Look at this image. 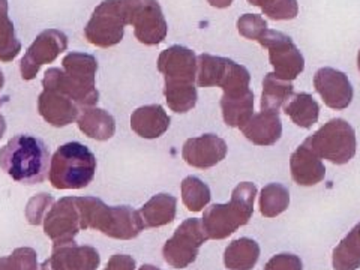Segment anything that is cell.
Here are the masks:
<instances>
[{
  "label": "cell",
  "instance_id": "obj_1",
  "mask_svg": "<svg viewBox=\"0 0 360 270\" xmlns=\"http://www.w3.org/2000/svg\"><path fill=\"white\" fill-rule=\"evenodd\" d=\"M50 161L47 146L32 135H15L0 149L2 170L22 185L42 184L49 176Z\"/></svg>",
  "mask_w": 360,
  "mask_h": 270
},
{
  "label": "cell",
  "instance_id": "obj_2",
  "mask_svg": "<svg viewBox=\"0 0 360 270\" xmlns=\"http://www.w3.org/2000/svg\"><path fill=\"white\" fill-rule=\"evenodd\" d=\"M82 230H98L111 239L131 240L146 229L139 210L129 206L110 207L96 197H78Z\"/></svg>",
  "mask_w": 360,
  "mask_h": 270
},
{
  "label": "cell",
  "instance_id": "obj_3",
  "mask_svg": "<svg viewBox=\"0 0 360 270\" xmlns=\"http://www.w3.org/2000/svg\"><path fill=\"white\" fill-rule=\"evenodd\" d=\"M257 186L251 182H242L234 188L227 205H212L202 212V230L207 239L222 240L250 222L254 213Z\"/></svg>",
  "mask_w": 360,
  "mask_h": 270
},
{
  "label": "cell",
  "instance_id": "obj_4",
  "mask_svg": "<svg viewBox=\"0 0 360 270\" xmlns=\"http://www.w3.org/2000/svg\"><path fill=\"white\" fill-rule=\"evenodd\" d=\"M96 173V158L82 143H66L50 161V182L56 189H83Z\"/></svg>",
  "mask_w": 360,
  "mask_h": 270
},
{
  "label": "cell",
  "instance_id": "obj_5",
  "mask_svg": "<svg viewBox=\"0 0 360 270\" xmlns=\"http://www.w3.org/2000/svg\"><path fill=\"white\" fill-rule=\"evenodd\" d=\"M307 140L321 160H328L336 165L350 162L356 155V132L344 119L329 120Z\"/></svg>",
  "mask_w": 360,
  "mask_h": 270
},
{
  "label": "cell",
  "instance_id": "obj_6",
  "mask_svg": "<svg viewBox=\"0 0 360 270\" xmlns=\"http://www.w3.org/2000/svg\"><path fill=\"white\" fill-rule=\"evenodd\" d=\"M127 26L144 45H158L167 38L168 26L158 0H122Z\"/></svg>",
  "mask_w": 360,
  "mask_h": 270
},
{
  "label": "cell",
  "instance_id": "obj_7",
  "mask_svg": "<svg viewBox=\"0 0 360 270\" xmlns=\"http://www.w3.org/2000/svg\"><path fill=\"white\" fill-rule=\"evenodd\" d=\"M127 18L122 0H104L101 2L84 27L86 39L99 49H110L117 45L125 35Z\"/></svg>",
  "mask_w": 360,
  "mask_h": 270
},
{
  "label": "cell",
  "instance_id": "obj_8",
  "mask_svg": "<svg viewBox=\"0 0 360 270\" xmlns=\"http://www.w3.org/2000/svg\"><path fill=\"white\" fill-rule=\"evenodd\" d=\"M257 42L269 50V60L274 66V74L281 80H296L305 70V58L285 33L267 29Z\"/></svg>",
  "mask_w": 360,
  "mask_h": 270
},
{
  "label": "cell",
  "instance_id": "obj_9",
  "mask_svg": "<svg viewBox=\"0 0 360 270\" xmlns=\"http://www.w3.org/2000/svg\"><path fill=\"white\" fill-rule=\"evenodd\" d=\"M207 240L200 219L191 218L179 225L174 234L162 248L164 260L174 269H185L193 264L201 245Z\"/></svg>",
  "mask_w": 360,
  "mask_h": 270
},
{
  "label": "cell",
  "instance_id": "obj_10",
  "mask_svg": "<svg viewBox=\"0 0 360 270\" xmlns=\"http://www.w3.org/2000/svg\"><path fill=\"white\" fill-rule=\"evenodd\" d=\"M66 50L68 37L63 32L58 29H47L41 32L20 62L22 80L30 82L33 78H37L41 66L53 63Z\"/></svg>",
  "mask_w": 360,
  "mask_h": 270
},
{
  "label": "cell",
  "instance_id": "obj_11",
  "mask_svg": "<svg viewBox=\"0 0 360 270\" xmlns=\"http://www.w3.org/2000/svg\"><path fill=\"white\" fill-rule=\"evenodd\" d=\"M82 231V217L78 209V197H63L47 212L44 218V233L53 245L72 242Z\"/></svg>",
  "mask_w": 360,
  "mask_h": 270
},
{
  "label": "cell",
  "instance_id": "obj_12",
  "mask_svg": "<svg viewBox=\"0 0 360 270\" xmlns=\"http://www.w3.org/2000/svg\"><path fill=\"white\" fill-rule=\"evenodd\" d=\"M165 84H197V56L182 45H172L158 58Z\"/></svg>",
  "mask_w": 360,
  "mask_h": 270
},
{
  "label": "cell",
  "instance_id": "obj_13",
  "mask_svg": "<svg viewBox=\"0 0 360 270\" xmlns=\"http://www.w3.org/2000/svg\"><path fill=\"white\" fill-rule=\"evenodd\" d=\"M101 255L94 246H78L75 240L53 245V254L41 270H98Z\"/></svg>",
  "mask_w": 360,
  "mask_h": 270
},
{
  "label": "cell",
  "instance_id": "obj_14",
  "mask_svg": "<svg viewBox=\"0 0 360 270\" xmlns=\"http://www.w3.org/2000/svg\"><path fill=\"white\" fill-rule=\"evenodd\" d=\"M314 87L324 104L333 110H344L352 104L354 89L345 72L335 68H321L314 75Z\"/></svg>",
  "mask_w": 360,
  "mask_h": 270
},
{
  "label": "cell",
  "instance_id": "obj_15",
  "mask_svg": "<svg viewBox=\"0 0 360 270\" xmlns=\"http://www.w3.org/2000/svg\"><path fill=\"white\" fill-rule=\"evenodd\" d=\"M227 152L229 148L225 140L215 134H205L197 139H188L184 144L182 156L188 165L207 170L225 160Z\"/></svg>",
  "mask_w": 360,
  "mask_h": 270
},
{
  "label": "cell",
  "instance_id": "obj_16",
  "mask_svg": "<svg viewBox=\"0 0 360 270\" xmlns=\"http://www.w3.org/2000/svg\"><path fill=\"white\" fill-rule=\"evenodd\" d=\"M42 87L65 95L66 98L74 101L82 110L95 107L99 101V92L96 87L80 84L63 70H60V68H50V70L45 71L42 78Z\"/></svg>",
  "mask_w": 360,
  "mask_h": 270
},
{
  "label": "cell",
  "instance_id": "obj_17",
  "mask_svg": "<svg viewBox=\"0 0 360 270\" xmlns=\"http://www.w3.org/2000/svg\"><path fill=\"white\" fill-rule=\"evenodd\" d=\"M38 111L49 125L63 128L78 119L82 108L65 95L44 89L38 98Z\"/></svg>",
  "mask_w": 360,
  "mask_h": 270
},
{
  "label": "cell",
  "instance_id": "obj_18",
  "mask_svg": "<svg viewBox=\"0 0 360 270\" xmlns=\"http://www.w3.org/2000/svg\"><path fill=\"white\" fill-rule=\"evenodd\" d=\"M290 172L295 184L300 186H314L326 177V167L321 158L311 149L308 140L303 141L290 156Z\"/></svg>",
  "mask_w": 360,
  "mask_h": 270
},
{
  "label": "cell",
  "instance_id": "obj_19",
  "mask_svg": "<svg viewBox=\"0 0 360 270\" xmlns=\"http://www.w3.org/2000/svg\"><path fill=\"white\" fill-rule=\"evenodd\" d=\"M239 129L245 139L255 146H274L283 137V122L279 119V112L262 111L252 115Z\"/></svg>",
  "mask_w": 360,
  "mask_h": 270
},
{
  "label": "cell",
  "instance_id": "obj_20",
  "mask_svg": "<svg viewBox=\"0 0 360 270\" xmlns=\"http://www.w3.org/2000/svg\"><path fill=\"white\" fill-rule=\"evenodd\" d=\"M172 119L160 104L144 105L135 110L131 116V128L141 139H160L170 128Z\"/></svg>",
  "mask_w": 360,
  "mask_h": 270
},
{
  "label": "cell",
  "instance_id": "obj_21",
  "mask_svg": "<svg viewBox=\"0 0 360 270\" xmlns=\"http://www.w3.org/2000/svg\"><path fill=\"white\" fill-rule=\"evenodd\" d=\"M77 123L84 135L98 141H107L116 132L115 117L108 111L98 107L83 108L77 119Z\"/></svg>",
  "mask_w": 360,
  "mask_h": 270
},
{
  "label": "cell",
  "instance_id": "obj_22",
  "mask_svg": "<svg viewBox=\"0 0 360 270\" xmlns=\"http://www.w3.org/2000/svg\"><path fill=\"white\" fill-rule=\"evenodd\" d=\"M234 60L202 53L197 58V87H222Z\"/></svg>",
  "mask_w": 360,
  "mask_h": 270
},
{
  "label": "cell",
  "instance_id": "obj_23",
  "mask_svg": "<svg viewBox=\"0 0 360 270\" xmlns=\"http://www.w3.org/2000/svg\"><path fill=\"white\" fill-rule=\"evenodd\" d=\"M176 213L177 200L170 194L153 195L140 210L144 227L148 229H158L168 225L174 221Z\"/></svg>",
  "mask_w": 360,
  "mask_h": 270
},
{
  "label": "cell",
  "instance_id": "obj_24",
  "mask_svg": "<svg viewBox=\"0 0 360 270\" xmlns=\"http://www.w3.org/2000/svg\"><path fill=\"white\" fill-rule=\"evenodd\" d=\"M254 94L250 89L242 95H222V119L231 128H240L254 115Z\"/></svg>",
  "mask_w": 360,
  "mask_h": 270
},
{
  "label": "cell",
  "instance_id": "obj_25",
  "mask_svg": "<svg viewBox=\"0 0 360 270\" xmlns=\"http://www.w3.org/2000/svg\"><path fill=\"white\" fill-rule=\"evenodd\" d=\"M260 258V246L252 239L240 238L231 242L224 252V264L229 270H252Z\"/></svg>",
  "mask_w": 360,
  "mask_h": 270
},
{
  "label": "cell",
  "instance_id": "obj_26",
  "mask_svg": "<svg viewBox=\"0 0 360 270\" xmlns=\"http://www.w3.org/2000/svg\"><path fill=\"white\" fill-rule=\"evenodd\" d=\"M284 112L297 127L309 129L320 117V105L311 94H295L288 104L284 105Z\"/></svg>",
  "mask_w": 360,
  "mask_h": 270
},
{
  "label": "cell",
  "instance_id": "obj_27",
  "mask_svg": "<svg viewBox=\"0 0 360 270\" xmlns=\"http://www.w3.org/2000/svg\"><path fill=\"white\" fill-rule=\"evenodd\" d=\"M62 70L78 83L90 87L96 86L95 78L98 71V60L92 54L77 51L66 54L62 60Z\"/></svg>",
  "mask_w": 360,
  "mask_h": 270
},
{
  "label": "cell",
  "instance_id": "obj_28",
  "mask_svg": "<svg viewBox=\"0 0 360 270\" xmlns=\"http://www.w3.org/2000/svg\"><path fill=\"white\" fill-rule=\"evenodd\" d=\"M295 95L291 82L281 80L275 77L274 72L266 74L263 80V94H262V111L279 112L287 101Z\"/></svg>",
  "mask_w": 360,
  "mask_h": 270
},
{
  "label": "cell",
  "instance_id": "obj_29",
  "mask_svg": "<svg viewBox=\"0 0 360 270\" xmlns=\"http://www.w3.org/2000/svg\"><path fill=\"white\" fill-rule=\"evenodd\" d=\"M335 270H357L360 267V222L333 250Z\"/></svg>",
  "mask_w": 360,
  "mask_h": 270
},
{
  "label": "cell",
  "instance_id": "obj_30",
  "mask_svg": "<svg viewBox=\"0 0 360 270\" xmlns=\"http://www.w3.org/2000/svg\"><path fill=\"white\" fill-rule=\"evenodd\" d=\"M164 96L167 105L177 115H184L197 105V84H165Z\"/></svg>",
  "mask_w": 360,
  "mask_h": 270
},
{
  "label": "cell",
  "instance_id": "obj_31",
  "mask_svg": "<svg viewBox=\"0 0 360 270\" xmlns=\"http://www.w3.org/2000/svg\"><path fill=\"white\" fill-rule=\"evenodd\" d=\"M290 206V193L284 185L270 184L260 193V212L266 218H276Z\"/></svg>",
  "mask_w": 360,
  "mask_h": 270
},
{
  "label": "cell",
  "instance_id": "obj_32",
  "mask_svg": "<svg viewBox=\"0 0 360 270\" xmlns=\"http://www.w3.org/2000/svg\"><path fill=\"white\" fill-rule=\"evenodd\" d=\"M212 194L209 186L195 176H188L182 182L184 205L191 212H200L210 202Z\"/></svg>",
  "mask_w": 360,
  "mask_h": 270
},
{
  "label": "cell",
  "instance_id": "obj_33",
  "mask_svg": "<svg viewBox=\"0 0 360 270\" xmlns=\"http://www.w3.org/2000/svg\"><path fill=\"white\" fill-rule=\"evenodd\" d=\"M21 51V42L15 35L14 22L8 15L0 17V62H13Z\"/></svg>",
  "mask_w": 360,
  "mask_h": 270
},
{
  "label": "cell",
  "instance_id": "obj_34",
  "mask_svg": "<svg viewBox=\"0 0 360 270\" xmlns=\"http://www.w3.org/2000/svg\"><path fill=\"white\" fill-rule=\"evenodd\" d=\"M38 254L33 248H17L13 254L0 258V270H38Z\"/></svg>",
  "mask_w": 360,
  "mask_h": 270
},
{
  "label": "cell",
  "instance_id": "obj_35",
  "mask_svg": "<svg viewBox=\"0 0 360 270\" xmlns=\"http://www.w3.org/2000/svg\"><path fill=\"white\" fill-rule=\"evenodd\" d=\"M267 29V21L258 14H245L238 20V30L246 39L258 41Z\"/></svg>",
  "mask_w": 360,
  "mask_h": 270
},
{
  "label": "cell",
  "instance_id": "obj_36",
  "mask_svg": "<svg viewBox=\"0 0 360 270\" xmlns=\"http://www.w3.org/2000/svg\"><path fill=\"white\" fill-rule=\"evenodd\" d=\"M54 205V198L49 194H38L29 200L26 206V219L30 225H39L44 222L45 215Z\"/></svg>",
  "mask_w": 360,
  "mask_h": 270
},
{
  "label": "cell",
  "instance_id": "obj_37",
  "mask_svg": "<svg viewBox=\"0 0 360 270\" xmlns=\"http://www.w3.org/2000/svg\"><path fill=\"white\" fill-rule=\"evenodd\" d=\"M263 14L274 21L295 20L299 14L297 0H276L275 4L262 8Z\"/></svg>",
  "mask_w": 360,
  "mask_h": 270
},
{
  "label": "cell",
  "instance_id": "obj_38",
  "mask_svg": "<svg viewBox=\"0 0 360 270\" xmlns=\"http://www.w3.org/2000/svg\"><path fill=\"white\" fill-rule=\"evenodd\" d=\"M264 270H303V263L295 254H278L266 263Z\"/></svg>",
  "mask_w": 360,
  "mask_h": 270
},
{
  "label": "cell",
  "instance_id": "obj_39",
  "mask_svg": "<svg viewBox=\"0 0 360 270\" xmlns=\"http://www.w3.org/2000/svg\"><path fill=\"white\" fill-rule=\"evenodd\" d=\"M104 270H135V260L127 254H115Z\"/></svg>",
  "mask_w": 360,
  "mask_h": 270
},
{
  "label": "cell",
  "instance_id": "obj_40",
  "mask_svg": "<svg viewBox=\"0 0 360 270\" xmlns=\"http://www.w3.org/2000/svg\"><path fill=\"white\" fill-rule=\"evenodd\" d=\"M207 2L213 6V8H218V9H225L231 6V4L234 0H207Z\"/></svg>",
  "mask_w": 360,
  "mask_h": 270
},
{
  "label": "cell",
  "instance_id": "obj_41",
  "mask_svg": "<svg viewBox=\"0 0 360 270\" xmlns=\"http://www.w3.org/2000/svg\"><path fill=\"white\" fill-rule=\"evenodd\" d=\"M276 0H248V4L252 5V6H260V8H264V6H269L275 4Z\"/></svg>",
  "mask_w": 360,
  "mask_h": 270
},
{
  "label": "cell",
  "instance_id": "obj_42",
  "mask_svg": "<svg viewBox=\"0 0 360 270\" xmlns=\"http://www.w3.org/2000/svg\"><path fill=\"white\" fill-rule=\"evenodd\" d=\"M2 104H4V101L0 99V107H2ZM5 132H6V120H5V117H4L2 112H0V140L4 139Z\"/></svg>",
  "mask_w": 360,
  "mask_h": 270
},
{
  "label": "cell",
  "instance_id": "obj_43",
  "mask_svg": "<svg viewBox=\"0 0 360 270\" xmlns=\"http://www.w3.org/2000/svg\"><path fill=\"white\" fill-rule=\"evenodd\" d=\"M8 15V0H0V17Z\"/></svg>",
  "mask_w": 360,
  "mask_h": 270
},
{
  "label": "cell",
  "instance_id": "obj_44",
  "mask_svg": "<svg viewBox=\"0 0 360 270\" xmlns=\"http://www.w3.org/2000/svg\"><path fill=\"white\" fill-rule=\"evenodd\" d=\"M139 270H161V269L156 267V266H152V264H143Z\"/></svg>",
  "mask_w": 360,
  "mask_h": 270
},
{
  "label": "cell",
  "instance_id": "obj_45",
  "mask_svg": "<svg viewBox=\"0 0 360 270\" xmlns=\"http://www.w3.org/2000/svg\"><path fill=\"white\" fill-rule=\"evenodd\" d=\"M5 86V75L2 72V70H0V92H2V89Z\"/></svg>",
  "mask_w": 360,
  "mask_h": 270
},
{
  "label": "cell",
  "instance_id": "obj_46",
  "mask_svg": "<svg viewBox=\"0 0 360 270\" xmlns=\"http://www.w3.org/2000/svg\"><path fill=\"white\" fill-rule=\"evenodd\" d=\"M357 66H359V71H360V51L357 54Z\"/></svg>",
  "mask_w": 360,
  "mask_h": 270
}]
</instances>
